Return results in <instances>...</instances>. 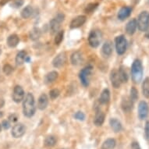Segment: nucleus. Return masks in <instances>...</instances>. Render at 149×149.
I'll list each match as a JSON object with an SVG mask.
<instances>
[{
  "label": "nucleus",
  "instance_id": "c9c22d12",
  "mask_svg": "<svg viewBox=\"0 0 149 149\" xmlns=\"http://www.w3.org/2000/svg\"><path fill=\"white\" fill-rule=\"evenodd\" d=\"M59 94H60V91L58 89H52V91H50L49 95H50V98L52 99H56V98L59 97Z\"/></svg>",
  "mask_w": 149,
  "mask_h": 149
},
{
  "label": "nucleus",
  "instance_id": "f257e3e1",
  "mask_svg": "<svg viewBox=\"0 0 149 149\" xmlns=\"http://www.w3.org/2000/svg\"><path fill=\"white\" fill-rule=\"evenodd\" d=\"M35 102L31 93H27L23 102V113L27 118L32 117L35 113Z\"/></svg>",
  "mask_w": 149,
  "mask_h": 149
},
{
  "label": "nucleus",
  "instance_id": "0eeeda50",
  "mask_svg": "<svg viewBox=\"0 0 149 149\" xmlns=\"http://www.w3.org/2000/svg\"><path fill=\"white\" fill-rule=\"evenodd\" d=\"M116 49L119 55H123L127 51V42L123 35H120L116 38Z\"/></svg>",
  "mask_w": 149,
  "mask_h": 149
},
{
  "label": "nucleus",
  "instance_id": "473e14b6",
  "mask_svg": "<svg viewBox=\"0 0 149 149\" xmlns=\"http://www.w3.org/2000/svg\"><path fill=\"white\" fill-rule=\"evenodd\" d=\"M63 36H64V31H59L57 32L56 38H55V44L59 45L63 40Z\"/></svg>",
  "mask_w": 149,
  "mask_h": 149
},
{
  "label": "nucleus",
  "instance_id": "20e7f679",
  "mask_svg": "<svg viewBox=\"0 0 149 149\" xmlns=\"http://www.w3.org/2000/svg\"><path fill=\"white\" fill-rule=\"evenodd\" d=\"M102 39V34L99 30H93L88 36V43L91 47L97 48Z\"/></svg>",
  "mask_w": 149,
  "mask_h": 149
},
{
  "label": "nucleus",
  "instance_id": "2f4dec72",
  "mask_svg": "<svg viewBox=\"0 0 149 149\" xmlns=\"http://www.w3.org/2000/svg\"><path fill=\"white\" fill-rule=\"evenodd\" d=\"M98 6V3H92L88 4L87 6H86L85 10H84V12L86 13H91L92 12H94L95 10L97 9V7Z\"/></svg>",
  "mask_w": 149,
  "mask_h": 149
},
{
  "label": "nucleus",
  "instance_id": "6ab92c4d",
  "mask_svg": "<svg viewBox=\"0 0 149 149\" xmlns=\"http://www.w3.org/2000/svg\"><path fill=\"white\" fill-rule=\"evenodd\" d=\"M48 104H49V98H48V97H47L45 94H42V95L39 97V98H38V108L40 110H44L47 108Z\"/></svg>",
  "mask_w": 149,
  "mask_h": 149
},
{
  "label": "nucleus",
  "instance_id": "09e8293b",
  "mask_svg": "<svg viewBox=\"0 0 149 149\" xmlns=\"http://www.w3.org/2000/svg\"><path fill=\"white\" fill-rule=\"evenodd\" d=\"M62 149H66V148H62Z\"/></svg>",
  "mask_w": 149,
  "mask_h": 149
},
{
  "label": "nucleus",
  "instance_id": "ea45409f",
  "mask_svg": "<svg viewBox=\"0 0 149 149\" xmlns=\"http://www.w3.org/2000/svg\"><path fill=\"white\" fill-rule=\"evenodd\" d=\"M2 127L5 130H8L10 127V123L8 122L7 120H3L2 123Z\"/></svg>",
  "mask_w": 149,
  "mask_h": 149
},
{
  "label": "nucleus",
  "instance_id": "b1692460",
  "mask_svg": "<svg viewBox=\"0 0 149 149\" xmlns=\"http://www.w3.org/2000/svg\"><path fill=\"white\" fill-rule=\"evenodd\" d=\"M27 57V52L25 51H20L17 54L16 56V63L18 66H20L22 64L24 63V62H26V58Z\"/></svg>",
  "mask_w": 149,
  "mask_h": 149
},
{
  "label": "nucleus",
  "instance_id": "aec40b11",
  "mask_svg": "<svg viewBox=\"0 0 149 149\" xmlns=\"http://www.w3.org/2000/svg\"><path fill=\"white\" fill-rule=\"evenodd\" d=\"M102 52L105 56H109L113 53V44L110 41L105 42L102 45Z\"/></svg>",
  "mask_w": 149,
  "mask_h": 149
},
{
  "label": "nucleus",
  "instance_id": "412c9836",
  "mask_svg": "<svg viewBox=\"0 0 149 149\" xmlns=\"http://www.w3.org/2000/svg\"><path fill=\"white\" fill-rule=\"evenodd\" d=\"M109 124L111 128L113 129V130L115 133L120 132V131L122 130V124H121V123H120L117 119L112 118V119L109 120Z\"/></svg>",
  "mask_w": 149,
  "mask_h": 149
},
{
  "label": "nucleus",
  "instance_id": "de8ad7c7",
  "mask_svg": "<svg viewBox=\"0 0 149 149\" xmlns=\"http://www.w3.org/2000/svg\"><path fill=\"white\" fill-rule=\"evenodd\" d=\"M1 52H2V51H1V49H0V54H1Z\"/></svg>",
  "mask_w": 149,
  "mask_h": 149
},
{
  "label": "nucleus",
  "instance_id": "2eb2a0df",
  "mask_svg": "<svg viewBox=\"0 0 149 149\" xmlns=\"http://www.w3.org/2000/svg\"><path fill=\"white\" fill-rule=\"evenodd\" d=\"M83 55L81 52H75L71 55L70 61L73 66H78L83 62Z\"/></svg>",
  "mask_w": 149,
  "mask_h": 149
},
{
  "label": "nucleus",
  "instance_id": "cd10ccee",
  "mask_svg": "<svg viewBox=\"0 0 149 149\" xmlns=\"http://www.w3.org/2000/svg\"><path fill=\"white\" fill-rule=\"evenodd\" d=\"M41 31H40L38 28H37V27H34L33 29L30 31L29 34V37L31 40L32 41H37L38 39H39L40 37H41Z\"/></svg>",
  "mask_w": 149,
  "mask_h": 149
},
{
  "label": "nucleus",
  "instance_id": "f704fd0d",
  "mask_svg": "<svg viewBox=\"0 0 149 149\" xmlns=\"http://www.w3.org/2000/svg\"><path fill=\"white\" fill-rule=\"evenodd\" d=\"M3 70V73H5L6 75H7V76L10 75L13 73V66L11 65H10V64H6V65H4Z\"/></svg>",
  "mask_w": 149,
  "mask_h": 149
},
{
  "label": "nucleus",
  "instance_id": "ddd939ff",
  "mask_svg": "<svg viewBox=\"0 0 149 149\" xmlns=\"http://www.w3.org/2000/svg\"><path fill=\"white\" fill-rule=\"evenodd\" d=\"M121 108L124 113H130L131 112L134 108V102L130 97H125L123 98L121 102Z\"/></svg>",
  "mask_w": 149,
  "mask_h": 149
},
{
  "label": "nucleus",
  "instance_id": "f3484780",
  "mask_svg": "<svg viewBox=\"0 0 149 149\" xmlns=\"http://www.w3.org/2000/svg\"><path fill=\"white\" fill-rule=\"evenodd\" d=\"M104 121H105V113L102 112L100 109H97L95 116L94 119V123L96 127H101L104 123Z\"/></svg>",
  "mask_w": 149,
  "mask_h": 149
},
{
  "label": "nucleus",
  "instance_id": "c756f323",
  "mask_svg": "<svg viewBox=\"0 0 149 149\" xmlns=\"http://www.w3.org/2000/svg\"><path fill=\"white\" fill-rule=\"evenodd\" d=\"M118 73H119V75H120L121 82L122 83H127V81H128V75H127V71H126L124 67L120 66V68L118 70Z\"/></svg>",
  "mask_w": 149,
  "mask_h": 149
},
{
  "label": "nucleus",
  "instance_id": "393cba45",
  "mask_svg": "<svg viewBox=\"0 0 149 149\" xmlns=\"http://www.w3.org/2000/svg\"><path fill=\"white\" fill-rule=\"evenodd\" d=\"M116 140L113 138H109L103 142L102 145V149H113L116 147Z\"/></svg>",
  "mask_w": 149,
  "mask_h": 149
},
{
  "label": "nucleus",
  "instance_id": "4be33fe9",
  "mask_svg": "<svg viewBox=\"0 0 149 149\" xmlns=\"http://www.w3.org/2000/svg\"><path fill=\"white\" fill-rule=\"evenodd\" d=\"M110 100V91L109 89L105 88L102 91V92L101 94L100 98H99V102L101 104H107Z\"/></svg>",
  "mask_w": 149,
  "mask_h": 149
},
{
  "label": "nucleus",
  "instance_id": "9b49d317",
  "mask_svg": "<svg viewBox=\"0 0 149 149\" xmlns=\"http://www.w3.org/2000/svg\"><path fill=\"white\" fill-rule=\"evenodd\" d=\"M66 61V56L65 52H61L55 57L52 61V65L56 68H60L63 66Z\"/></svg>",
  "mask_w": 149,
  "mask_h": 149
},
{
  "label": "nucleus",
  "instance_id": "4468645a",
  "mask_svg": "<svg viewBox=\"0 0 149 149\" xmlns=\"http://www.w3.org/2000/svg\"><path fill=\"white\" fill-rule=\"evenodd\" d=\"M131 12H132V8L130 6H124L121 8L118 13V19L120 20H124L127 17H130V15L131 14Z\"/></svg>",
  "mask_w": 149,
  "mask_h": 149
},
{
  "label": "nucleus",
  "instance_id": "6e6552de",
  "mask_svg": "<svg viewBox=\"0 0 149 149\" xmlns=\"http://www.w3.org/2000/svg\"><path fill=\"white\" fill-rule=\"evenodd\" d=\"M149 113V107L148 103L144 101L140 102L138 105V117L141 120H145Z\"/></svg>",
  "mask_w": 149,
  "mask_h": 149
},
{
  "label": "nucleus",
  "instance_id": "39448f33",
  "mask_svg": "<svg viewBox=\"0 0 149 149\" xmlns=\"http://www.w3.org/2000/svg\"><path fill=\"white\" fill-rule=\"evenodd\" d=\"M93 67L91 66H88L82 69L79 73V78L81 80V84L84 87H88L90 82V77L92 73Z\"/></svg>",
  "mask_w": 149,
  "mask_h": 149
},
{
  "label": "nucleus",
  "instance_id": "f8f14e48",
  "mask_svg": "<svg viewBox=\"0 0 149 149\" xmlns=\"http://www.w3.org/2000/svg\"><path fill=\"white\" fill-rule=\"evenodd\" d=\"M110 81L112 83V85L115 88H119L121 85V80H120V75L118 73V70H113L110 73Z\"/></svg>",
  "mask_w": 149,
  "mask_h": 149
},
{
  "label": "nucleus",
  "instance_id": "49530a36",
  "mask_svg": "<svg viewBox=\"0 0 149 149\" xmlns=\"http://www.w3.org/2000/svg\"><path fill=\"white\" fill-rule=\"evenodd\" d=\"M1 130H2V124H0V132H1Z\"/></svg>",
  "mask_w": 149,
  "mask_h": 149
},
{
  "label": "nucleus",
  "instance_id": "72a5a7b5",
  "mask_svg": "<svg viewBox=\"0 0 149 149\" xmlns=\"http://www.w3.org/2000/svg\"><path fill=\"white\" fill-rule=\"evenodd\" d=\"M130 99H131L134 102L138 98V91H137V90L134 88V87H133V88L130 89Z\"/></svg>",
  "mask_w": 149,
  "mask_h": 149
},
{
  "label": "nucleus",
  "instance_id": "4c0bfd02",
  "mask_svg": "<svg viewBox=\"0 0 149 149\" xmlns=\"http://www.w3.org/2000/svg\"><path fill=\"white\" fill-rule=\"evenodd\" d=\"M24 4V0H13L12 6L13 8H20V6H22Z\"/></svg>",
  "mask_w": 149,
  "mask_h": 149
},
{
  "label": "nucleus",
  "instance_id": "f03ea898",
  "mask_svg": "<svg viewBox=\"0 0 149 149\" xmlns=\"http://www.w3.org/2000/svg\"><path fill=\"white\" fill-rule=\"evenodd\" d=\"M131 77L135 84L140 83L143 77V66L141 60L135 59L131 66Z\"/></svg>",
  "mask_w": 149,
  "mask_h": 149
},
{
  "label": "nucleus",
  "instance_id": "a211bd4d",
  "mask_svg": "<svg viewBox=\"0 0 149 149\" xmlns=\"http://www.w3.org/2000/svg\"><path fill=\"white\" fill-rule=\"evenodd\" d=\"M137 27V20L136 19H132L130 20L129 22L127 24L126 26V31L128 34L130 35H133L134 34L136 30Z\"/></svg>",
  "mask_w": 149,
  "mask_h": 149
},
{
  "label": "nucleus",
  "instance_id": "423d86ee",
  "mask_svg": "<svg viewBox=\"0 0 149 149\" xmlns=\"http://www.w3.org/2000/svg\"><path fill=\"white\" fill-rule=\"evenodd\" d=\"M64 17H65V16L63 13H58L56 15V17L53 18L50 21V25L49 26H50L52 34H55V33L59 31L60 24H62V22H63Z\"/></svg>",
  "mask_w": 149,
  "mask_h": 149
},
{
  "label": "nucleus",
  "instance_id": "e433bc0d",
  "mask_svg": "<svg viewBox=\"0 0 149 149\" xmlns=\"http://www.w3.org/2000/svg\"><path fill=\"white\" fill-rule=\"evenodd\" d=\"M74 118L77 120H80V121H84L85 120V115L84 114V113L79 111V112H77L75 114H74Z\"/></svg>",
  "mask_w": 149,
  "mask_h": 149
},
{
  "label": "nucleus",
  "instance_id": "7ed1b4c3",
  "mask_svg": "<svg viewBox=\"0 0 149 149\" xmlns=\"http://www.w3.org/2000/svg\"><path fill=\"white\" fill-rule=\"evenodd\" d=\"M137 27L141 31H146L149 28V13L143 11L139 14L137 20Z\"/></svg>",
  "mask_w": 149,
  "mask_h": 149
},
{
  "label": "nucleus",
  "instance_id": "58836bf2",
  "mask_svg": "<svg viewBox=\"0 0 149 149\" xmlns=\"http://www.w3.org/2000/svg\"><path fill=\"white\" fill-rule=\"evenodd\" d=\"M144 135L148 141H149V121H147L144 127Z\"/></svg>",
  "mask_w": 149,
  "mask_h": 149
},
{
  "label": "nucleus",
  "instance_id": "79ce46f5",
  "mask_svg": "<svg viewBox=\"0 0 149 149\" xmlns=\"http://www.w3.org/2000/svg\"><path fill=\"white\" fill-rule=\"evenodd\" d=\"M131 148L132 149H141V147H140V144L138 142H133L132 144H131Z\"/></svg>",
  "mask_w": 149,
  "mask_h": 149
},
{
  "label": "nucleus",
  "instance_id": "bb28decb",
  "mask_svg": "<svg viewBox=\"0 0 149 149\" xmlns=\"http://www.w3.org/2000/svg\"><path fill=\"white\" fill-rule=\"evenodd\" d=\"M142 93L145 98H149V77L144 79L142 84Z\"/></svg>",
  "mask_w": 149,
  "mask_h": 149
},
{
  "label": "nucleus",
  "instance_id": "a878e982",
  "mask_svg": "<svg viewBox=\"0 0 149 149\" xmlns=\"http://www.w3.org/2000/svg\"><path fill=\"white\" fill-rule=\"evenodd\" d=\"M57 78H58V73L56 71H52L45 76V81L46 84H51L56 81Z\"/></svg>",
  "mask_w": 149,
  "mask_h": 149
},
{
  "label": "nucleus",
  "instance_id": "c03bdc74",
  "mask_svg": "<svg viewBox=\"0 0 149 149\" xmlns=\"http://www.w3.org/2000/svg\"><path fill=\"white\" fill-rule=\"evenodd\" d=\"M10 0H0V6H4L6 3H9Z\"/></svg>",
  "mask_w": 149,
  "mask_h": 149
},
{
  "label": "nucleus",
  "instance_id": "a19ab883",
  "mask_svg": "<svg viewBox=\"0 0 149 149\" xmlns=\"http://www.w3.org/2000/svg\"><path fill=\"white\" fill-rule=\"evenodd\" d=\"M9 120H10V121H11V122L13 123L17 122V120H18V116H17L16 114H11V115L9 116Z\"/></svg>",
  "mask_w": 149,
  "mask_h": 149
},
{
  "label": "nucleus",
  "instance_id": "dca6fc26",
  "mask_svg": "<svg viewBox=\"0 0 149 149\" xmlns=\"http://www.w3.org/2000/svg\"><path fill=\"white\" fill-rule=\"evenodd\" d=\"M86 22V17L85 16H78V17H75L74 19L70 23V28L74 29V28H77V27H81L82 25Z\"/></svg>",
  "mask_w": 149,
  "mask_h": 149
},
{
  "label": "nucleus",
  "instance_id": "1a4fd4ad",
  "mask_svg": "<svg viewBox=\"0 0 149 149\" xmlns=\"http://www.w3.org/2000/svg\"><path fill=\"white\" fill-rule=\"evenodd\" d=\"M25 132H26V127L22 123H17L13 127L11 134L15 138H20L24 135Z\"/></svg>",
  "mask_w": 149,
  "mask_h": 149
},
{
  "label": "nucleus",
  "instance_id": "7c9ffc66",
  "mask_svg": "<svg viewBox=\"0 0 149 149\" xmlns=\"http://www.w3.org/2000/svg\"><path fill=\"white\" fill-rule=\"evenodd\" d=\"M56 138L54 136H48V137L45 139L44 144L46 147H53L55 144H56Z\"/></svg>",
  "mask_w": 149,
  "mask_h": 149
},
{
  "label": "nucleus",
  "instance_id": "9d476101",
  "mask_svg": "<svg viewBox=\"0 0 149 149\" xmlns=\"http://www.w3.org/2000/svg\"><path fill=\"white\" fill-rule=\"evenodd\" d=\"M24 91L22 87L19 85L16 86L13 93V100L16 103H19L24 100Z\"/></svg>",
  "mask_w": 149,
  "mask_h": 149
},
{
  "label": "nucleus",
  "instance_id": "c85d7f7f",
  "mask_svg": "<svg viewBox=\"0 0 149 149\" xmlns=\"http://www.w3.org/2000/svg\"><path fill=\"white\" fill-rule=\"evenodd\" d=\"M32 13H33V8L31 6H27L26 7H24L23 9V10L21 11V17L24 19H27L29 17H31Z\"/></svg>",
  "mask_w": 149,
  "mask_h": 149
},
{
  "label": "nucleus",
  "instance_id": "5701e85b",
  "mask_svg": "<svg viewBox=\"0 0 149 149\" xmlns=\"http://www.w3.org/2000/svg\"><path fill=\"white\" fill-rule=\"evenodd\" d=\"M19 42H20V38L17 34H11L7 38V45L10 48H14L17 46V45L19 44Z\"/></svg>",
  "mask_w": 149,
  "mask_h": 149
},
{
  "label": "nucleus",
  "instance_id": "a18cd8bd",
  "mask_svg": "<svg viewBox=\"0 0 149 149\" xmlns=\"http://www.w3.org/2000/svg\"><path fill=\"white\" fill-rule=\"evenodd\" d=\"M146 37H147V38H149V32H148V34H146Z\"/></svg>",
  "mask_w": 149,
  "mask_h": 149
},
{
  "label": "nucleus",
  "instance_id": "37998d69",
  "mask_svg": "<svg viewBox=\"0 0 149 149\" xmlns=\"http://www.w3.org/2000/svg\"><path fill=\"white\" fill-rule=\"evenodd\" d=\"M4 105H5V101H4V99L2 97H0V109L3 108Z\"/></svg>",
  "mask_w": 149,
  "mask_h": 149
},
{
  "label": "nucleus",
  "instance_id": "8fccbe9b",
  "mask_svg": "<svg viewBox=\"0 0 149 149\" xmlns=\"http://www.w3.org/2000/svg\"><path fill=\"white\" fill-rule=\"evenodd\" d=\"M148 3H149V0H148Z\"/></svg>",
  "mask_w": 149,
  "mask_h": 149
}]
</instances>
